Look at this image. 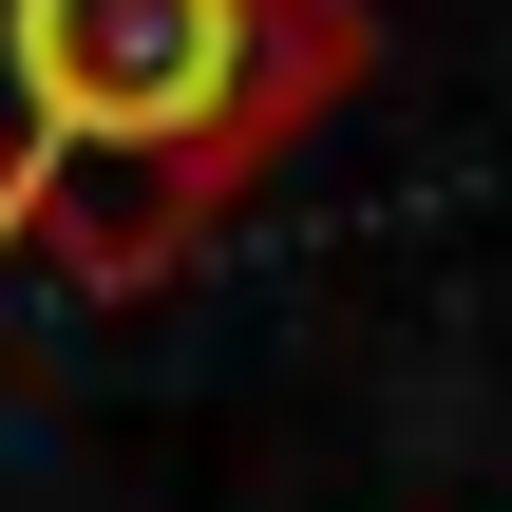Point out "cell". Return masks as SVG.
I'll use <instances>...</instances> for the list:
<instances>
[{"mask_svg": "<svg viewBox=\"0 0 512 512\" xmlns=\"http://www.w3.org/2000/svg\"><path fill=\"white\" fill-rule=\"evenodd\" d=\"M361 76H380L361 0H0V247L133 304Z\"/></svg>", "mask_w": 512, "mask_h": 512, "instance_id": "6da1fadb", "label": "cell"}]
</instances>
